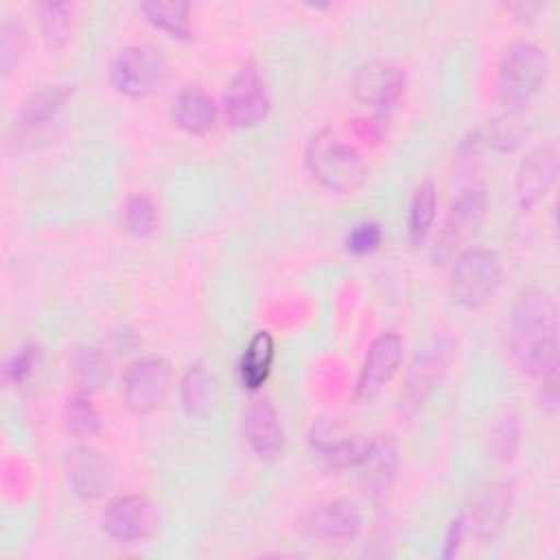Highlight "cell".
Listing matches in <instances>:
<instances>
[{
  "instance_id": "obj_1",
  "label": "cell",
  "mask_w": 560,
  "mask_h": 560,
  "mask_svg": "<svg viewBox=\"0 0 560 560\" xmlns=\"http://www.w3.org/2000/svg\"><path fill=\"white\" fill-rule=\"evenodd\" d=\"M508 343L518 368L542 381L558 370V311L553 298L536 287L523 289L510 308Z\"/></svg>"
},
{
  "instance_id": "obj_2",
  "label": "cell",
  "mask_w": 560,
  "mask_h": 560,
  "mask_svg": "<svg viewBox=\"0 0 560 560\" xmlns=\"http://www.w3.org/2000/svg\"><path fill=\"white\" fill-rule=\"evenodd\" d=\"M306 166L311 175L335 192H352L368 177L361 153L332 129H319L306 144Z\"/></svg>"
},
{
  "instance_id": "obj_3",
  "label": "cell",
  "mask_w": 560,
  "mask_h": 560,
  "mask_svg": "<svg viewBox=\"0 0 560 560\" xmlns=\"http://www.w3.org/2000/svg\"><path fill=\"white\" fill-rule=\"evenodd\" d=\"M549 70L547 55L532 42L512 44L497 70V98L508 112H521L538 94Z\"/></svg>"
},
{
  "instance_id": "obj_4",
  "label": "cell",
  "mask_w": 560,
  "mask_h": 560,
  "mask_svg": "<svg viewBox=\"0 0 560 560\" xmlns=\"http://www.w3.org/2000/svg\"><path fill=\"white\" fill-rule=\"evenodd\" d=\"M501 276V260L492 249H466L451 271V298L464 308H479L497 295Z\"/></svg>"
},
{
  "instance_id": "obj_5",
  "label": "cell",
  "mask_w": 560,
  "mask_h": 560,
  "mask_svg": "<svg viewBox=\"0 0 560 560\" xmlns=\"http://www.w3.org/2000/svg\"><path fill=\"white\" fill-rule=\"evenodd\" d=\"M166 74L164 57L158 48L149 44L125 46L112 61L109 77L114 88L131 98H142L153 94Z\"/></svg>"
},
{
  "instance_id": "obj_6",
  "label": "cell",
  "mask_w": 560,
  "mask_h": 560,
  "mask_svg": "<svg viewBox=\"0 0 560 560\" xmlns=\"http://www.w3.org/2000/svg\"><path fill=\"white\" fill-rule=\"evenodd\" d=\"M271 112V94L258 68L245 63L230 79L223 94V114L230 127L249 129L260 125Z\"/></svg>"
},
{
  "instance_id": "obj_7",
  "label": "cell",
  "mask_w": 560,
  "mask_h": 560,
  "mask_svg": "<svg viewBox=\"0 0 560 560\" xmlns=\"http://www.w3.org/2000/svg\"><path fill=\"white\" fill-rule=\"evenodd\" d=\"M173 385L171 365L162 357L138 359L122 374V398L133 413L158 409Z\"/></svg>"
},
{
  "instance_id": "obj_8",
  "label": "cell",
  "mask_w": 560,
  "mask_h": 560,
  "mask_svg": "<svg viewBox=\"0 0 560 560\" xmlns=\"http://www.w3.org/2000/svg\"><path fill=\"white\" fill-rule=\"evenodd\" d=\"M101 525L105 534L118 542H140L149 538L158 525L153 503L140 494H118L107 501Z\"/></svg>"
},
{
  "instance_id": "obj_9",
  "label": "cell",
  "mask_w": 560,
  "mask_h": 560,
  "mask_svg": "<svg viewBox=\"0 0 560 560\" xmlns=\"http://www.w3.org/2000/svg\"><path fill=\"white\" fill-rule=\"evenodd\" d=\"M512 503H514V486L510 481L486 483L472 494L468 510L462 514L466 529L479 540L494 538L505 525L512 512Z\"/></svg>"
},
{
  "instance_id": "obj_10",
  "label": "cell",
  "mask_w": 560,
  "mask_h": 560,
  "mask_svg": "<svg viewBox=\"0 0 560 560\" xmlns=\"http://www.w3.org/2000/svg\"><path fill=\"white\" fill-rule=\"evenodd\" d=\"M405 341L396 332H381L370 343L357 385H354V398L357 400H370L376 396L398 372L402 363Z\"/></svg>"
},
{
  "instance_id": "obj_11",
  "label": "cell",
  "mask_w": 560,
  "mask_h": 560,
  "mask_svg": "<svg viewBox=\"0 0 560 560\" xmlns=\"http://www.w3.org/2000/svg\"><path fill=\"white\" fill-rule=\"evenodd\" d=\"M352 92L363 105H370L376 116L385 118L405 92V72L387 61H368L354 72Z\"/></svg>"
},
{
  "instance_id": "obj_12",
  "label": "cell",
  "mask_w": 560,
  "mask_h": 560,
  "mask_svg": "<svg viewBox=\"0 0 560 560\" xmlns=\"http://www.w3.org/2000/svg\"><path fill=\"white\" fill-rule=\"evenodd\" d=\"M243 440L262 462H276L284 451V433L273 405L267 398H252L243 411Z\"/></svg>"
},
{
  "instance_id": "obj_13",
  "label": "cell",
  "mask_w": 560,
  "mask_h": 560,
  "mask_svg": "<svg viewBox=\"0 0 560 560\" xmlns=\"http://www.w3.org/2000/svg\"><path fill=\"white\" fill-rule=\"evenodd\" d=\"M304 527L313 538L326 545H343L354 540L361 532V512L352 501L332 499L315 505Z\"/></svg>"
},
{
  "instance_id": "obj_14",
  "label": "cell",
  "mask_w": 560,
  "mask_h": 560,
  "mask_svg": "<svg viewBox=\"0 0 560 560\" xmlns=\"http://www.w3.org/2000/svg\"><path fill=\"white\" fill-rule=\"evenodd\" d=\"M558 153L551 144L536 147L525 155L516 171V199L523 212L536 206L549 192L558 177Z\"/></svg>"
},
{
  "instance_id": "obj_15",
  "label": "cell",
  "mask_w": 560,
  "mask_h": 560,
  "mask_svg": "<svg viewBox=\"0 0 560 560\" xmlns=\"http://www.w3.org/2000/svg\"><path fill=\"white\" fill-rule=\"evenodd\" d=\"M66 472L72 490L85 499L101 497L109 486L105 459L88 446H77L66 453Z\"/></svg>"
},
{
  "instance_id": "obj_16",
  "label": "cell",
  "mask_w": 560,
  "mask_h": 560,
  "mask_svg": "<svg viewBox=\"0 0 560 560\" xmlns=\"http://www.w3.org/2000/svg\"><path fill=\"white\" fill-rule=\"evenodd\" d=\"M173 125L186 133H208L217 122V105L201 88H184L171 107Z\"/></svg>"
},
{
  "instance_id": "obj_17",
  "label": "cell",
  "mask_w": 560,
  "mask_h": 560,
  "mask_svg": "<svg viewBox=\"0 0 560 560\" xmlns=\"http://www.w3.org/2000/svg\"><path fill=\"white\" fill-rule=\"evenodd\" d=\"M311 444H313V451H317V455L326 462V466L357 468L368 459L374 440H368L363 435H348V438L332 440L328 431L317 429L311 435Z\"/></svg>"
},
{
  "instance_id": "obj_18",
  "label": "cell",
  "mask_w": 560,
  "mask_h": 560,
  "mask_svg": "<svg viewBox=\"0 0 560 560\" xmlns=\"http://www.w3.org/2000/svg\"><path fill=\"white\" fill-rule=\"evenodd\" d=\"M72 96V88L70 85H46L39 92L31 94V98L24 103V107L20 109L18 116V127L33 131L37 127L48 125L68 103V98Z\"/></svg>"
},
{
  "instance_id": "obj_19",
  "label": "cell",
  "mask_w": 560,
  "mask_h": 560,
  "mask_svg": "<svg viewBox=\"0 0 560 560\" xmlns=\"http://www.w3.org/2000/svg\"><path fill=\"white\" fill-rule=\"evenodd\" d=\"M271 363H273V339L267 330H258L245 346L238 361V378L243 387L258 389L267 381L271 372Z\"/></svg>"
},
{
  "instance_id": "obj_20",
  "label": "cell",
  "mask_w": 560,
  "mask_h": 560,
  "mask_svg": "<svg viewBox=\"0 0 560 560\" xmlns=\"http://www.w3.org/2000/svg\"><path fill=\"white\" fill-rule=\"evenodd\" d=\"M144 18L160 31L177 39H190V4L184 0H147L140 2Z\"/></svg>"
},
{
  "instance_id": "obj_21",
  "label": "cell",
  "mask_w": 560,
  "mask_h": 560,
  "mask_svg": "<svg viewBox=\"0 0 560 560\" xmlns=\"http://www.w3.org/2000/svg\"><path fill=\"white\" fill-rule=\"evenodd\" d=\"M438 210V190L433 182H422L411 197L409 217H407V234L411 245H422L433 228Z\"/></svg>"
},
{
  "instance_id": "obj_22",
  "label": "cell",
  "mask_w": 560,
  "mask_h": 560,
  "mask_svg": "<svg viewBox=\"0 0 560 560\" xmlns=\"http://www.w3.org/2000/svg\"><path fill=\"white\" fill-rule=\"evenodd\" d=\"M396 464H398V455H396L394 442L389 438L374 440L368 459L361 464L368 470L365 472V486L370 488V492L383 494L389 488Z\"/></svg>"
},
{
  "instance_id": "obj_23",
  "label": "cell",
  "mask_w": 560,
  "mask_h": 560,
  "mask_svg": "<svg viewBox=\"0 0 560 560\" xmlns=\"http://www.w3.org/2000/svg\"><path fill=\"white\" fill-rule=\"evenodd\" d=\"M488 208V192L479 184H470L459 190V195L451 203V212L446 217V225H451L457 234L466 225L479 223V219L486 214Z\"/></svg>"
},
{
  "instance_id": "obj_24",
  "label": "cell",
  "mask_w": 560,
  "mask_h": 560,
  "mask_svg": "<svg viewBox=\"0 0 560 560\" xmlns=\"http://www.w3.org/2000/svg\"><path fill=\"white\" fill-rule=\"evenodd\" d=\"M39 26L44 42L50 50L66 46L72 28V4L70 2H39Z\"/></svg>"
},
{
  "instance_id": "obj_25",
  "label": "cell",
  "mask_w": 560,
  "mask_h": 560,
  "mask_svg": "<svg viewBox=\"0 0 560 560\" xmlns=\"http://www.w3.org/2000/svg\"><path fill=\"white\" fill-rule=\"evenodd\" d=\"M72 374L83 389H96L109 378V359L98 348H77L72 359Z\"/></svg>"
},
{
  "instance_id": "obj_26",
  "label": "cell",
  "mask_w": 560,
  "mask_h": 560,
  "mask_svg": "<svg viewBox=\"0 0 560 560\" xmlns=\"http://www.w3.org/2000/svg\"><path fill=\"white\" fill-rule=\"evenodd\" d=\"M182 407L190 416H199L210 407L212 400V376L201 363H195L188 368V372L182 378L179 387Z\"/></svg>"
},
{
  "instance_id": "obj_27",
  "label": "cell",
  "mask_w": 560,
  "mask_h": 560,
  "mask_svg": "<svg viewBox=\"0 0 560 560\" xmlns=\"http://www.w3.org/2000/svg\"><path fill=\"white\" fill-rule=\"evenodd\" d=\"M525 136H527V125L518 116V112H505L488 125L483 140L488 142L490 149L499 153H508V151H514L525 140Z\"/></svg>"
},
{
  "instance_id": "obj_28",
  "label": "cell",
  "mask_w": 560,
  "mask_h": 560,
  "mask_svg": "<svg viewBox=\"0 0 560 560\" xmlns=\"http://www.w3.org/2000/svg\"><path fill=\"white\" fill-rule=\"evenodd\" d=\"M66 429L79 440H85V438H92L94 433H98L101 416L88 394L81 392V394H74L72 398H68Z\"/></svg>"
},
{
  "instance_id": "obj_29",
  "label": "cell",
  "mask_w": 560,
  "mask_h": 560,
  "mask_svg": "<svg viewBox=\"0 0 560 560\" xmlns=\"http://www.w3.org/2000/svg\"><path fill=\"white\" fill-rule=\"evenodd\" d=\"M155 206L147 195H131L120 212L122 228L133 236H147L155 228Z\"/></svg>"
},
{
  "instance_id": "obj_30",
  "label": "cell",
  "mask_w": 560,
  "mask_h": 560,
  "mask_svg": "<svg viewBox=\"0 0 560 560\" xmlns=\"http://www.w3.org/2000/svg\"><path fill=\"white\" fill-rule=\"evenodd\" d=\"M37 361H39V348L28 343V346H22L20 350H15L7 361H4V368H2V378L7 385H20L24 383L33 370L37 368Z\"/></svg>"
},
{
  "instance_id": "obj_31",
  "label": "cell",
  "mask_w": 560,
  "mask_h": 560,
  "mask_svg": "<svg viewBox=\"0 0 560 560\" xmlns=\"http://www.w3.org/2000/svg\"><path fill=\"white\" fill-rule=\"evenodd\" d=\"M24 48V26L15 20H7L0 28V68L9 72L20 59Z\"/></svg>"
},
{
  "instance_id": "obj_32",
  "label": "cell",
  "mask_w": 560,
  "mask_h": 560,
  "mask_svg": "<svg viewBox=\"0 0 560 560\" xmlns=\"http://www.w3.org/2000/svg\"><path fill=\"white\" fill-rule=\"evenodd\" d=\"M383 230L376 221H361L357 223L346 236V249L350 254H368L381 245Z\"/></svg>"
},
{
  "instance_id": "obj_33",
  "label": "cell",
  "mask_w": 560,
  "mask_h": 560,
  "mask_svg": "<svg viewBox=\"0 0 560 560\" xmlns=\"http://www.w3.org/2000/svg\"><path fill=\"white\" fill-rule=\"evenodd\" d=\"M442 361H440V354H424V357H418L413 370H411V378H409V389L411 392H418L422 394L424 387H431V383L435 381L438 376V370H440Z\"/></svg>"
},
{
  "instance_id": "obj_34",
  "label": "cell",
  "mask_w": 560,
  "mask_h": 560,
  "mask_svg": "<svg viewBox=\"0 0 560 560\" xmlns=\"http://www.w3.org/2000/svg\"><path fill=\"white\" fill-rule=\"evenodd\" d=\"M494 442H497V451H499V455H501L503 459L512 457V453H514V448H516V442H518V424H516L514 418H505V420L499 424Z\"/></svg>"
},
{
  "instance_id": "obj_35",
  "label": "cell",
  "mask_w": 560,
  "mask_h": 560,
  "mask_svg": "<svg viewBox=\"0 0 560 560\" xmlns=\"http://www.w3.org/2000/svg\"><path fill=\"white\" fill-rule=\"evenodd\" d=\"M464 534H466V523H464V516L459 514L457 518H453L448 523V529H446V536H444V549H442V558H453L464 540Z\"/></svg>"
}]
</instances>
